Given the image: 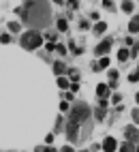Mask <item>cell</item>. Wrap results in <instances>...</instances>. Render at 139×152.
<instances>
[{"mask_svg": "<svg viewBox=\"0 0 139 152\" xmlns=\"http://www.w3.org/2000/svg\"><path fill=\"white\" fill-rule=\"evenodd\" d=\"M90 124H92V111L86 103H75L68 116V124H66V137L71 144L82 141L90 135Z\"/></svg>", "mask_w": 139, "mask_h": 152, "instance_id": "obj_1", "label": "cell"}, {"mask_svg": "<svg viewBox=\"0 0 139 152\" xmlns=\"http://www.w3.org/2000/svg\"><path fill=\"white\" fill-rule=\"evenodd\" d=\"M26 9L22 11L24 24L30 28H47L52 22V7H47L45 0H28L24 4Z\"/></svg>", "mask_w": 139, "mask_h": 152, "instance_id": "obj_2", "label": "cell"}, {"mask_svg": "<svg viewBox=\"0 0 139 152\" xmlns=\"http://www.w3.org/2000/svg\"><path fill=\"white\" fill-rule=\"evenodd\" d=\"M41 43H43V37L39 34V30H28L22 37V47L24 49H36Z\"/></svg>", "mask_w": 139, "mask_h": 152, "instance_id": "obj_3", "label": "cell"}, {"mask_svg": "<svg viewBox=\"0 0 139 152\" xmlns=\"http://www.w3.org/2000/svg\"><path fill=\"white\" fill-rule=\"evenodd\" d=\"M124 135H126V141H131V144H139V131L135 126H128L124 131Z\"/></svg>", "mask_w": 139, "mask_h": 152, "instance_id": "obj_4", "label": "cell"}, {"mask_svg": "<svg viewBox=\"0 0 139 152\" xmlns=\"http://www.w3.org/2000/svg\"><path fill=\"white\" fill-rule=\"evenodd\" d=\"M116 148H118V141H116L114 137H107V139L103 141V150H105V152H114Z\"/></svg>", "mask_w": 139, "mask_h": 152, "instance_id": "obj_5", "label": "cell"}, {"mask_svg": "<svg viewBox=\"0 0 139 152\" xmlns=\"http://www.w3.org/2000/svg\"><path fill=\"white\" fill-rule=\"evenodd\" d=\"M109 47H111V39H107V41H103V43H98V45H96V49H94V52H96L98 56H103V54L107 52V49H109Z\"/></svg>", "mask_w": 139, "mask_h": 152, "instance_id": "obj_6", "label": "cell"}, {"mask_svg": "<svg viewBox=\"0 0 139 152\" xmlns=\"http://www.w3.org/2000/svg\"><path fill=\"white\" fill-rule=\"evenodd\" d=\"M128 32H139V15H135L128 24Z\"/></svg>", "mask_w": 139, "mask_h": 152, "instance_id": "obj_7", "label": "cell"}, {"mask_svg": "<svg viewBox=\"0 0 139 152\" xmlns=\"http://www.w3.org/2000/svg\"><path fill=\"white\" fill-rule=\"evenodd\" d=\"M107 92H109V86H105V84H98V86H96V94L101 96V99H105Z\"/></svg>", "mask_w": 139, "mask_h": 152, "instance_id": "obj_8", "label": "cell"}, {"mask_svg": "<svg viewBox=\"0 0 139 152\" xmlns=\"http://www.w3.org/2000/svg\"><path fill=\"white\" fill-rule=\"evenodd\" d=\"M120 152H137V148H135V144H131V141H126V144H122Z\"/></svg>", "mask_w": 139, "mask_h": 152, "instance_id": "obj_9", "label": "cell"}, {"mask_svg": "<svg viewBox=\"0 0 139 152\" xmlns=\"http://www.w3.org/2000/svg\"><path fill=\"white\" fill-rule=\"evenodd\" d=\"M105 30H107V24H105V22H98V24L94 26V32H96V34H103Z\"/></svg>", "mask_w": 139, "mask_h": 152, "instance_id": "obj_10", "label": "cell"}, {"mask_svg": "<svg viewBox=\"0 0 139 152\" xmlns=\"http://www.w3.org/2000/svg\"><path fill=\"white\" fill-rule=\"evenodd\" d=\"M58 30H60V32H66V30H68L66 19H58Z\"/></svg>", "mask_w": 139, "mask_h": 152, "instance_id": "obj_11", "label": "cell"}, {"mask_svg": "<svg viewBox=\"0 0 139 152\" xmlns=\"http://www.w3.org/2000/svg\"><path fill=\"white\" fill-rule=\"evenodd\" d=\"M54 71H56V73H58V75H62V73H64V71H66V66H64L62 62H56V64H54Z\"/></svg>", "mask_w": 139, "mask_h": 152, "instance_id": "obj_12", "label": "cell"}, {"mask_svg": "<svg viewBox=\"0 0 139 152\" xmlns=\"http://www.w3.org/2000/svg\"><path fill=\"white\" fill-rule=\"evenodd\" d=\"M122 11H124V13H131V11H133V2H131V0H124Z\"/></svg>", "mask_w": 139, "mask_h": 152, "instance_id": "obj_13", "label": "cell"}, {"mask_svg": "<svg viewBox=\"0 0 139 152\" xmlns=\"http://www.w3.org/2000/svg\"><path fill=\"white\" fill-rule=\"evenodd\" d=\"M118 60H128V49H120V52H118Z\"/></svg>", "mask_w": 139, "mask_h": 152, "instance_id": "obj_14", "label": "cell"}, {"mask_svg": "<svg viewBox=\"0 0 139 152\" xmlns=\"http://www.w3.org/2000/svg\"><path fill=\"white\" fill-rule=\"evenodd\" d=\"M68 75H71V79H73V82H77V84H79V71L71 69V71H68Z\"/></svg>", "mask_w": 139, "mask_h": 152, "instance_id": "obj_15", "label": "cell"}, {"mask_svg": "<svg viewBox=\"0 0 139 152\" xmlns=\"http://www.w3.org/2000/svg\"><path fill=\"white\" fill-rule=\"evenodd\" d=\"M19 28H22L19 22H11V24H9V30H11V32H19Z\"/></svg>", "mask_w": 139, "mask_h": 152, "instance_id": "obj_16", "label": "cell"}, {"mask_svg": "<svg viewBox=\"0 0 139 152\" xmlns=\"http://www.w3.org/2000/svg\"><path fill=\"white\" fill-rule=\"evenodd\" d=\"M109 66V58H101L98 60V69H107Z\"/></svg>", "mask_w": 139, "mask_h": 152, "instance_id": "obj_17", "label": "cell"}, {"mask_svg": "<svg viewBox=\"0 0 139 152\" xmlns=\"http://www.w3.org/2000/svg\"><path fill=\"white\" fill-rule=\"evenodd\" d=\"M58 86H60V88H68V79L66 77H58Z\"/></svg>", "mask_w": 139, "mask_h": 152, "instance_id": "obj_18", "label": "cell"}, {"mask_svg": "<svg viewBox=\"0 0 139 152\" xmlns=\"http://www.w3.org/2000/svg\"><path fill=\"white\" fill-rule=\"evenodd\" d=\"M118 75H120V73H118L116 69H111V71H109V79H111V82H116V79H118Z\"/></svg>", "mask_w": 139, "mask_h": 152, "instance_id": "obj_19", "label": "cell"}, {"mask_svg": "<svg viewBox=\"0 0 139 152\" xmlns=\"http://www.w3.org/2000/svg\"><path fill=\"white\" fill-rule=\"evenodd\" d=\"M103 4H105V9H109V11H114V2H111V0H103Z\"/></svg>", "mask_w": 139, "mask_h": 152, "instance_id": "obj_20", "label": "cell"}, {"mask_svg": "<svg viewBox=\"0 0 139 152\" xmlns=\"http://www.w3.org/2000/svg\"><path fill=\"white\" fill-rule=\"evenodd\" d=\"M128 79H131V82H139V71H135V73H131V77H128Z\"/></svg>", "mask_w": 139, "mask_h": 152, "instance_id": "obj_21", "label": "cell"}, {"mask_svg": "<svg viewBox=\"0 0 139 152\" xmlns=\"http://www.w3.org/2000/svg\"><path fill=\"white\" fill-rule=\"evenodd\" d=\"M0 41H2V43H11V37H9V34H2V37H0Z\"/></svg>", "mask_w": 139, "mask_h": 152, "instance_id": "obj_22", "label": "cell"}, {"mask_svg": "<svg viewBox=\"0 0 139 152\" xmlns=\"http://www.w3.org/2000/svg\"><path fill=\"white\" fill-rule=\"evenodd\" d=\"M60 111H68V103H66V101H62V103H60Z\"/></svg>", "mask_w": 139, "mask_h": 152, "instance_id": "obj_23", "label": "cell"}, {"mask_svg": "<svg viewBox=\"0 0 139 152\" xmlns=\"http://www.w3.org/2000/svg\"><path fill=\"white\" fill-rule=\"evenodd\" d=\"M56 49H58V54H60V56H62V54H66V47H64V45H58Z\"/></svg>", "mask_w": 139, "mask_h": 152, "instance_id": "obj_24", "label": "cell"}, {"mask_svg": "<svg viewBox=\"0 0 139 152\" xmlns=\"http://www.w3.org/2000/svg\"><path fill=\"white\" fill-rule=\"evenodd\" d=\"M133 118H135V122H139V109H133Z\"/></svg>", "mask_w": 139, "mask_h": 152, "instance_id": "obj_25", "label": "cell"}, {"mask_svg": "<svg viewBox=\"0 0 139 152\" xmlns=\"http://www.w3.org/2000/svg\"><path fill=\"white\" fill-rule=\"evenodd\" d=\"M68 7H71V9H77V0H68Z\"/></svg>", "mask_w": 139, "mask_h": 152, "instance_id": "obj_26", "label": "cell"}, {"mask_svg": "<svg viewBox=\"0 0 139 152\" xmlns=\"http://www.w3.org/2000/svg\"><path fill=\"white\" fill-rule=\"evenodd\" d=\"M62 152H73V148H68V146H66V148H62Z\"/></svg>", "mask_w": 139, "mask_h": 152, "instance_id": "obj_27", "label": "cell"}, {"mask_svg": "<svg viewBox=\"0 0 139 152\" xmlns=\"http://www.w3.org/2000/svg\"><path fill=\"white\" fill-rule=\"evenodd\" d=\"M45 152H56V150H52V148H47V150H45Z\"/></svg>", "mask_w": 139, "mask_h": 152, "instance_id": "obj_28", "label": "cell"}, {"mask_svg": "<svg viewBox=\"0 0 139 152\" xmlns=\"http://www.w3.org/2000/svg\"><path fill=\"white\" fill-rule=\"evenodd\" d=\"M135 101H137V103H139V92H137V96H135Z\"/></svg>", "mask_w": 139, "mask_h": 152, "instance_id": "obj_29", "label": "cell"}, {"mask_svg": "<svg viewBox=\"0 0 139 152\" xmlns=\"http://www.w3.org/2000/svg\"><path fill=\"white\" fill-rule=\"evenodd\" d=\"M54 2H60V4H62V0H54Z\"/></svg>", "mask_w": 139, "mask_h": 152, "instance_id": "obj_30", "label": "cell"}, {"mask_svg": "<svg viewBox=\"0 0 139 152\" xmlns=\"http://www.w3.org/2000/svg\"><path fill=\"white\" fill-rule=\"evenodd\" d=\"M137 152H139V146H137Z\"/></svg>", "mask_w": 139, "mask_h": 152, "instance_id": "obj_31", "label": "cell"}]
</instances>
